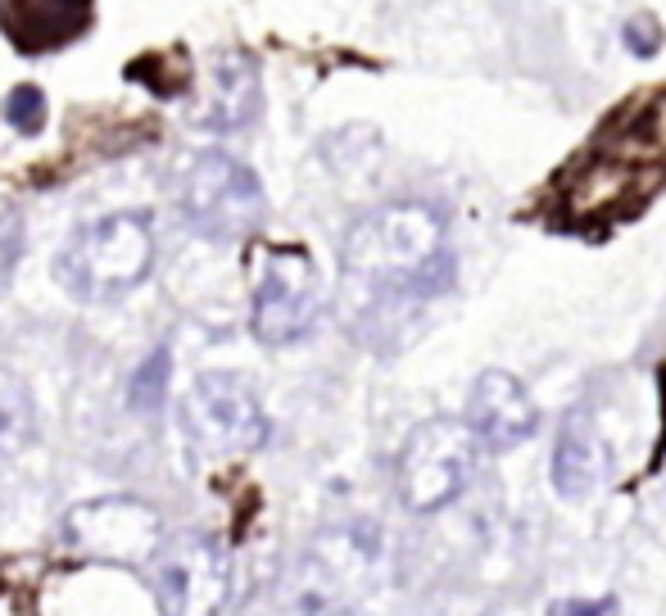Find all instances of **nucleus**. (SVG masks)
I'll use <instances>...</instances> for the list:
<instances>
[{
	"mask_svg": "<svg viewBox=\"0 0 666 616\" xmlns=\"http://www.w3.org/2000/svg\"><path fill=\"white\" fill-rule=\"evenodd\" d=\"M341 259H345V281L368 295L435 299L453 281L445 222L426 204H386V209L358 218L345 236Z\"/></svg>",
	"mask_w": 666,
	"mask_h": 616,
	"instance_id": "1",
	"label": "nucleus"
},
{
	"mask_svg": "<svg viewBox=\"0 0 666 616\" xmlns=\"http://www.w3.org/2000/svg\"><path fill=\"white\" fill-rule=\"evenodd\" d=\"M150 268H155L150 214H110L87 222L55 259V277L78 299H118L141 286Z\"/></svg>",
	"mask_w": 666,
	"mask_h": 616,
	"instance_id": "2",
	"label": "nucleus"
},
{
	"mask_svg": "<svg viewBox=\"0 0 666 616\" xmlns=\"http://www.w3.org/2000/svg\"><path fill=\"white\" fill-rule=\"evenodd\" d=\"M476 472V431L472 422L431 418L422 422L399 453V499L408 512H435L453 503Z\"/></svg>",
	"mask_w": 666,
	"mask_h": 616,
	"instance_id": "3",
	"label": "nucleus"
},
{
	"mask_svg": "<svg viewBox=\"0 0 666 616\" xmlns=\"http://www.w3.org/2000/svg\"><path fill=\"white\" fill-rule=\"evenodd\" d=\"M182 209L195 231L218 241L245 236L264 218V187L232 154H200L182 177Z\"/></svg>",
	"mask_w": 666,
	"mask_h": 616,
	"instance_id": "4",
	"label": "nucleus"
},
{
	"mask_svg": "<svg viewBox=\"0 0 666 616\" xmlns=\"http://www.w3.org/2000/svg\"><path fill=\"white\" fill-rule=\"evenodd\" d=\"M150 585H155L164 612H218L227 603V585H232V557L214 535H172L150 562Z\"/></svg>",
	"mask_w": 666,
	"mask_h": 616,
	"instance_id": "5",
	"label": "nucleus"
},
{
	"mask_svg": "<svg viewBox=\"0 0 666 616\" xmlns=\"http://www.w3.org/2000/svg\"><path fill=\"white\" fill-rule=\"evenodd\" d=\"M187 435L200 453H249L268 440V418L254 390L232 372H209L182 403Z\"/></svg>",
	"mask_w": 666,
	"mask_h": 616,
	"instance_id": "6",
	"label": "nucleus"
},
{
	"mask_svg": "<svg viewBox=\"0 0 666 616\" xmlns=\"http://www.w3.org/2000/svg\"><path fill=\"white\" fill-rule=\"evenodd\" d=\"M318 318V272L304 249H272L254 286V336L264 345H295Z\"/></svg>",
	"mask_w": 666,
	"mask_h": 616,
	"instance_id": "7",
	"label": "nucleus"
},
{
	"mask_svg": "<svg viewBox=\"0 0 666 616\" xmlns=\"http://www.w3.org/2000/svg\"><path fill=\"white\" fill-rule=\"evenodd\" d=\"M68 539L87 557L100 562H123V567H150L164 544V522L159 512L132 499H100L68 512Z\"/></svg>",
	"mask_w": 666,
	"mask_h": 616,
	"instance_id": "8",
	"label": "nucleus"
},
{
	"mask_svg": "<svg viewBox=\"0 0 666 616\" xmlns=\"http://www.w3.org/2000/svg\"><path fill=\"white\" fill-rule=\"evenodd\" d=\"M468 422L490 449H512L535 435L540 413L526 395V385L517 376H508L499 368L481 372V381L472 385V403H468Z\"/></svg>",
	"mask_w": 666,
	"mask_h": 616,
	"instance_id": "9",
	"label": "nucleus"
},
{
	"mask_svg": "<svg viewBox=\"0 0 666 616\" xmlns=\"http://www.w3.org/2000/svg\"><path fill=\"white\" fill-rule=\"evenodd\" d=\"M264 87H259V64L245 50H222L209 68V95L200 105V123L214 132H241L259 118Z\"/></svg>",
	"mask_w": 666,
	"mask_h": 616,
	"instance_id": "10",
	"label": "nucleus"
},
{
	"mask_svg": "<svg viewBox=\"0 0 666 616\" xmlns=\"http://www.w3.org/2000/svg\"><path fill=\"white\" fill-rule=\"evenodd\" d=\"M607 445L589 413H567L553 449V490L562 499H589L607 480Z\"/></svg>",
	"mask_w": 666,
	"mask_h": 616,
	"instance_id": "11",
	"label": "nucleus"
},
{
	"mask_svg": "<svg viewBox=\"0 0 666 616\" xmlns=\"http://www.w3.org/2000/svg\"><path fill=\"white\" fill-rule=\"evenodd\" d=\"M381 562V544H376V530L368 526H341V530H326L313 539V557H309V572L318 576L322 589H363L372 567Z\"/></svg>",
	"mask_w": 666,
	"mask_h": 616,
	"instance_id": "12",
	"label": "nucleus"
},
{
	"mask_svg": "<svg viewBox=\"0 0 666 616\" xmlns=\"http://www.w3.org/2000/svg\"><path fill=\"white\" fill-rule=\"evenodd\" d=\"M91 23V0H5V33L18 50H50Z\"/></svg>",
	"mask_w": 666,
	"mask_h": 616,
	"instance_id": "13",
	"label": "nucleus"
},
{
	"mask_svg": "<svg viewBox=\"0 0 666 616\" xmlns=\"http://www.w3.org/2000/svg\"><path fill=\"white\" fill-rule=\"evenodd\" d=\"M630 187H635V164L622 159V154L603 150L599 159H589V168L567 187V209H572L576 218L603 214V209H612V204H622Z\"/></svg>",
	"mask_w": 666,
	"mask_h": 616,
	"instance_id": "14",
	"label": "nucleus"
},
{
	"mask_svg": "<svg viewBox=\"0 0 666 616\" xmlns=\"http://www.w3.org/2000/svg\"><path fill=\"white\" fill-rule=\"evenodd\" d=\"M37 440V408L23 376L0 368V462L23 453Z\"/></svg>",
	"mask_w": 666,
	"mask_h": 616,
	"instance_id": "15",
	"label": "nucleus"
},
{
	"mask_svg": "<svg viewBox=\"0 0 666 616\" xmlns=\"http://www.w3.org/2000/svg\"><path fill=\"white\" fill-rule=\"evenodd\" d=\"M622 127H626L630 150H612V154H622V159H630V164L635 159H662V154H666V95L653 100L644 114H635Z\"/></svg>",
	"mask_w": 666,
	"mask_h": 616,
	"instance_id": "16",
	"label": "nucleus"
},
{
	"mask_svg": "<svg viewBox=\"0 0 666 616\" xmlns=\"http://www.w3.org/2000/svg\"><path fill=\"white\" fill-rule=\"evenodd\" d=\"M168 372H172V354L159 345L137 368V376H132V408H141V413H155V408L164 403V395H168Z\"/></svg>",
	"mask_w": 666,
	"mask_h": 616,
	"instance_id": "17",
	"label": "nucleus"
},
{
	"mask_svg": "<svg viewBox=\"0 0 666 616\" xmlns=\"http://www.w3.org/2000/svg\"><path fill=\"white\" fill-rule=\"evenodd\" d=\"M5 123L23 137H37L46 127V95L37 87H14L5 100Z\"/></svg>",
	"mask_w": 666,
	"mask_h": 616,
	"instance_id": "18",
	"label": "nucleus"
},
{
	"mask_svg": "<svg viewBox=\"0 0 666 616\" xmlns=\"http://www.w3.org/2000/svg\"><path fill=\"white\" fill-rule=\"evenodd\" d=\"M622 41H626L630 55H639V60H653L657 50H662V28H657V18H649V14H635V18H626Z\"/></svg>",
	"mask_w": 666,
	"mask_h": 616,
	"instance_id": "19",
	"label": "nucleus"
},
{
	"mask_svg": "<svg viewBox=\"0 0 666 616\" xmlns=\"http://www.w3.org/2000/svg\"><path fill=\"white\" fill-rule=\"evenodd\" d=\"M18 241H23L18 218L5 209V214H0V281L10 277V268H14V259H18Z\"/></svg>",
	"mask_w": 666,
	"mask_h": 616,
	"instance_id": "20",
	"label": "nucleus"
}]
</instances>
